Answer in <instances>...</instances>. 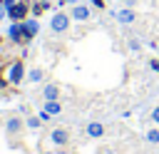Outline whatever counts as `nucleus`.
<instances>
[{
    "mask_svg": "<svg viewBox=\"0 0 159 154\" xmlns=\"http://www.w3.org/2000/svg\"><path fill=\"white\" fill-rule=\"evenodd\" d=\"M50 30H52L55 35L67 32V30H70V15H67V12H55V15L50 17Z\"/></svg>",
    "mask_w": 159,
    "mask_h": 154,
    "instance_id": "nucleus-1",
    "label": "nucleus"
},
{
    "mask_svg": "<svg viewBox=\"0 0 159 154\" xmlns=\"http://www.w3.org/2000/svg\"><path fill=\"white\" fill-rule=\"evenodd\" d=\"M112 15H114V20H117L122 27H129V25L137 20V12H134V7H124V5H122V7H117Z\"/></svg>",
    "mask_w": 159,
    "mask_h": 154,
    "instance_id": "nucleus-2",
    "label": "nucleus"
},
{
    "mask_svg": "<svg viewBox=\"0 0 159 154\" xmlns=\"http://www.w3.org/2000/svg\"><path fill=\"white\" fill-rule=\"evenodd\" d=\"M70 17H72V20H77V22H87V20L92 17V5H84V2H77V5H72V10H70Z\"/></svg>",
    "mask_w": 159,
    "mask_h": 154,
    "instance_id": "nucleus-3",
    "label": "nucleus"
},
{
    "mask_svg": "<svg viewBox=\"0 0 159 154\" xmlns=\"http://www.w3.org/2000/svg\"><path fill=\"white\" fill-rule=\"evenodd\" d=\"M50 142H52L55 147H67V144H70V129H67V127H55V129L50 132Z\"/></svg>",
    "mask_w": 159,
    "mask_h": 154,
    "instance_id": "nucleus-4",
    "label": "nucleus"
},
{
    "mask_svg": "<svg viewBox=\"0 0 159 154\" xmlns=\"http://www.w3.org/2000/svg\"><path fill=\"white\" fill-rule=\"evenodd\" d=\"M84 134H87L89 139H102V137L107 134V127H104L102 122L92 119V122H87V124H84Z\"/></svg>",
    "mask_w": 159,
    "mask_h": 154,
    "instance_id": "nucleus-5",
    "label": "nucleus"
},
{
    "mask_svg": "<svg viewBox=\"0 0 159 154\" xmlns=\"http://www.w3.org/2000/svg\"><path fill=\"white\" fill-rule=\"evenodd\" d=\"M22 77H25V65H22V62H12L10 70H7V79H10L12 84H20Z\"/></svg>",
    "mask_w": 159,
    "mask_h": 154,
    "instance_id": "nucleus-6",
    "label": "nucleus"
},
{
    "mask_svg": "<svg viewBox=\"0 0 159 154\" xmlns=\"http://www.w3.org/2000/svg\"><path fill=\"white\" fill-rule=\"evenodd\" d=\"M7 15L12 17V22H22V20L27 17V5H25V2H15V5H10Z\"/></svg>",
    "mask_w": 159,
    "mask_h": 154,
    "instance_id": "nucleus-7",
    "label": "nucleus"
},
{
    "mask_svg": "<svg viewBox=\"0 0 159 154\" xmlns=\"http://www.w3.org/2000/svg\"><path fill=\"white\" fill-rule=\"evenodd\" d=\"M22 127H25V119H20V117H10V119L5 122V132H7V137L20 134V132H22Z\"/></svg>",
    "mask_w": 159,
    "mask_h": 154,
    "instance_id": "nucleus-8",
    "label": "nucleus"
},
{
    "mask_svg": "<svg viewBox=\"0 0 159 154\" xmlns=\"http://www.w3.org/2000/svg\"><path fill=\"white\" fill-rule=\"evenodd\" d=\"M22 27H25V42H30L37 32H40V22L32 17V20H22Z\"/></svg>",
    "mask_w": 159,
    "mask_h": 154,
    "instance_id": "nucleus-9",
    "label": "nucleus"
},
{
    "mask_svg": "<svg viewBox=\"0 0 159 154\" xmlns=\"http://www.w3.org/2000/svg\"><path fill=\"white\" fill-rule=\"evenodd\" d=\"M7 37L12 42H25V27H22V22H12L10 30H7Z\"/></svg>",
    "mask_w": 159,
    "mask_h": 154,
    "instance_id": "nucleus-10",
    "label": "nucleus"
},
{
    "mask_svg": "<svg viewBox=\"0 0 159 154\" xmlns=\"http://www.w3.org/2000/svg\"><path fill=\"white\" fill-rule=\"evenodd\" d=\"M42 99H45V102L60 99V87H57V84H47V87H42Z\"/></svg>",
    "mask_w": 159,
    "mask_h": 154,
    "instance_id": "nucleus-11",
    "label": "nucleus"
},
{
    "mask_svg": "<svg viewBox=\"0 0 159 154\" xmlns=\"http://www.w3.org/2000/svg\"><path fill=\"white\" fill-rule=\"evenodd\" d=\"M144 142L157 147V144H159V127H149V129L144 132Z\"/></svg>",
    "mask_w": 159,
    "mask_h": 154,
    "instance_id": "nucleus-12",
    "label": "nucleus"
},
{
    "mask_svg": "<svg viewBox=\"0 0 159 154\" xmlns=\"http://www.w3.org/2000/svg\"><path fill=\"white\" fill-rule=\"evenodd\" d=\"M142 47H144V45H142V40H139V37H127V50H129L132 55H139V52H142Z\"/></svg>",
    "mask_w": 159,
    "mask_h": 154,
    "instance_id": "nucleus-13",
    "label": "nucleus"
},
{
    "mask_svg": "<svg viewBox=\"0 0 159 154\" xmlns=\"http://www.w3.org/2000/svg\"><path fill=\"white\" fill-rule=\"evenodd\" d=\"M42 109H47L52 117H57V114L62 112V104H60V99H52V102H45V104H42Z\"/></svg>",
    "mask_w": 159,
    "mask_h": 154,
    "instance_id": "nucleus-14",
    "label": "nucleus"
},
{
    "mask_svg": "<svg viewBox=\"0 0 159 154\" xmlns=\"http://www.w3.org/2000/svg\"><path fill=\"white\" fill-rule=\"evenodd\" d=\"M40 124H42V119H40L37 114H30V117L25 119V127H27V129H32V132H35V129H40Z\"/></svg>",
    "mask_w": 159,
    "mask_h": 154,
    "instance_id": "nucleus-15",
    "label": "nucleus"
},
{
    "mask_svg": "<svg viewBox=\"0 0 159 154\" xmlns=\"http://www.w3.org/2000/svg\"><path fill=\"white\" fill-rule=\"evenodd\" d=\"M42 77H45V72H42L40 67H32V70L27 72V79H30V82H42Z\"/></svg>",
    "mask_w": 159,
    "mask_h": 154,
    "instance_id": "nucleus-16",
    "label": "nucleus"
},
{
    "mask_svg": "<svg viewBox=\"0 0 159 154\" xmlns=\"http://www.w3.org/2000/svg\"><path fill=\"white\" fill-rule=\"evenodd\" d=\"M147 67H149V72H152V75H159V57H149Z\"/></svg>",
    "mask_w": 159,
    "mask_h": 154,
    "instance_id": "nucleus-17",
    "label": "nucleus"
},
{
    "mask_svg": "<svg viewBox=\"0 0 159 154\" xmlns=\"http://www.w3.org/2000/svg\"><path fill=\"white\" fill-rule=\"evenodd\" d=\"M47 7H50L47 2H35V7H32V12H35V15H42V12L47 10Z\"/></svg>",
    "mask_w": 159,
    "mask_h": 154,
    "instance_id": "nucleus-18",
    "label": "nucleus"
},
{
    "mask_svg": "<svg viewBox=\"0 0 159 154\" xmlns=\"http://www.w3.org/2000/svg\"><path fill=\"white\" fill-rule=\"evenodd\" d=\"M149 119H152V124H159V104L149 112Z\"/></svg>",
    "mask_w": 159,
    "mask_h": 154,
    "instance_id": "nucleus-19",
    "label": "nucleus"
},
{
    "mask_svg": "<svg viewBox=\"0 0 159 154\" xmlns=\"http://www.w3.org/2000/svg\"><path fill=\"white\" fill-rule=\"evenodd\" d=\"M37 117H40L42 122H50V119H52V114H50L47 109H40V112H37Z\"/></svg>",
    "mask_w": 159,
    "mask_h": 154,
    "instance_id": "nucleus-20",
    "label": "nucleus"
},
{
    "mask_svg": "<svg viewBox=\"0 0 159 154\" xmlns=\"http://www.w3.org/2000/svg\"><path fill=\"white\" fill-rule=\"evenodd\" d=\"M147 47H149V50H159V42H157V40H149Z\"/></svg>",
    "mask_w": 159,
    "mask_h": 154,
    "instance_id": "nucleus-21",
    "label": "nucleus"
},
{
    "mask_svg": "<svg viewBox=\"0 0 159 154\" xmlns=\"http://www.w3.org/2000/svg\"><path fill=\"white\" fill-rule=\"evenodd\" d=\"M92 7H104V0H89Z\"/></svg>",
    "mask_w": 159,
    "mask_h": 154,
    "instance_id": "nucleus-22",
    "label": "nucleus"
},
{
    "mask_svg": "<svg viewBox=\"0 0 159 154\" xmlns=\"http://www.w3.org/2000/svg\"><path fill=\"white\" fill-rule=\"evenodd\" d=\"M137 2H139V0H122V5H124V7H134Z\"/></svg>",
    "mask_w": 159,
    "mask_h": 154,
    "instance_id": "nucleus-23",
    "label": "nucleus"
},
{
    "mask_svg": "<svg viewBox=\"0 0 159 154\" xmlns=\"http://www.w3.org/2000/svg\"><path fill=\"white\" fill-rule=\"evenodd\" d=\"M67 2H70V5H77L80 0H60V5H67Z\"/></svg>",
    "mask_w": 159,
    "mask_h": 154,
    "instance_id": "nucleus-24",
    "label": "nucleus"
}]
</instances>
